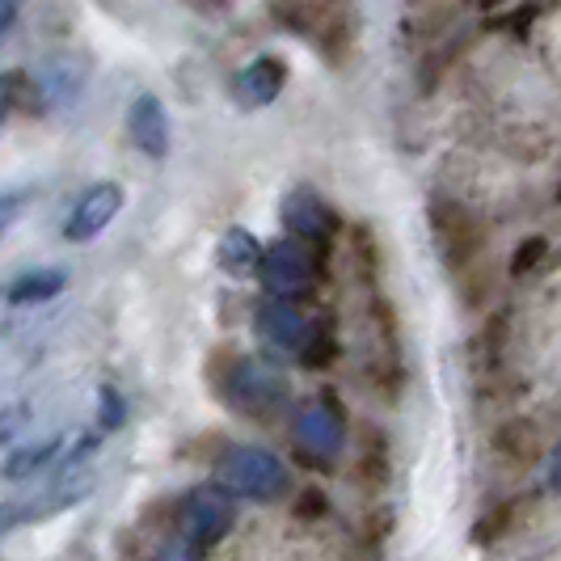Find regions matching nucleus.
<instances>
[{
	"label": "nucleus",
	"mask_w": 561,
	"mask_h": 561,
	"mask_svg": "<svg viewBox=\"0 0 561 561\" xmlns=\"http://www.w3.org/2000/svg\"><path fill=\"white\" fill-rule=\"evenodd\" d=\"M228 401L245 414H275L287 401V380L266 359H237L228 367Z\"/></svg>",
	"instance_id": "obj_3"
},
{
	"label": "nucleus",
	"mask_w": 561,
	"mask_h": 561,
	"mask_svg": "<svg viewBox=\"0 0 561 561\" xmlns=\"http://www.w3.org/2000/svg\"><path fill=\"white\" fill-rule=\"evenodd\" d=\"M84 77H89V68H84V59L77 56H51L43 68H38V89H43V102L47 106H72L77 102V93L84 89Z\"/></svg>",
	"instance_id": "obj_11"
},
{
	"label": "nucleus",
	"mask_w": 561,
	"mask_h": 561,
	"mask_svg": "<svg viewBox=\"0 0 561 561\" xmlns=\"http://www.w3.org/2000/svg\"><path fill=\"white\" fill-rule=\"evenodd\" d=\"M262 257H266V250H262V241L253 237L250 228H228L220 237V245H216V262L232 279H245L253 271H262Z\"/></svg>",
	"instance_id": "obj_12"
},
{
	"label": "nucleus",
	"mask_w": 561,
	"mask_h": 561,
	"mask_svg": "<svg viewBox=\"0 0 561 561\" xmlns=\"http://www.w3.org/2000/svg\"><path fill=\"white\" fill-rule=\"evenodd\" d=\"M549 485H553V490H561V444L549 451Z\"/></svg>",
	"instance_id": "obj_18"
},
{
	"label": "nucleus",
	"mask_w": 561,
	"mask_h": 561,
	"mask_svg": "<svg viewBox=\"0 0 561 561\" xmlns=\"http://www.w3.org/2000/svg\"><path fill=\"white\" fill-rule=\"evenodd\" d=\"M283 84H287L283 59L257 56L253 64L241 68V77H237V84H232V93H237V102H241L245 111H257V106H271V102L279 98Z\"/></svg>",
	"instance_id": "obj_10"
},
{
	"label": "nucleus",
	"mask_w": 561,
	"mask_h": 561,
	"mask_svg": "<svg viewBox=\"0 0 561 561\" xmlns=\"http://www.w3.org/2000/svg\"><path fill=\"white\" fill-rule=\"evenodd\" d=\"M545 253H549L545 237H528V241H519V245H515V253H511V275H528V271H533Z\"/></svg>",
	"instance_id": "obj_15"
},
{
	"label": "nucleus",
	"mask_w": 561,
	"mask_h": 561,
	"mask_svg": "<svg viewBox=\"0 0 561 561\" xmlns=\"http://www.w3.org/2000/svg\"><path fill=\"white\" fill-rule=\"evenodd\" d=\"M279 216H283V225H287V232L300 237V241H309V245H325L337 228L334 211L325 207V198L317 195V191H309V186L287 191Z\"/></svg>",
	"instance_id": "obj_6"
},
{
	"label": "nucleus",
	"mask_w": 561,
	"mask_h": 561,
	"mask_svg": "<svg viewBox=\"0 0 561 561\" xmlns=\"http://www.w3.org/2000/svg\"><path fill=\"white\" fill-rule=\"evenodd\" d=\"M98 401H102V419H98V426H102V431H114V426L123 422V397H118V389L106 385V389L98 393Z\"/></svg>",
	"instance_id": "obj_16"
},
{
	"label": "nucleus",
	"mask_w": 561,
	"mask_h": 561,
	"mask_svg": "<svg viewBox=\"0 0 561 561\" xmlns=\"http://www.w3.org/2000/svg\"><path fill=\"white\" fill-rule=\"evenodd\" d=\"M68 287V275L56 271V266H38V271H26L9 283V305H43Z\"/></svg>",
	"instance_id": "obj_13"
},
{
	"label": "nucleus",
	"mask_w": 561,
	"mask_h": 561,
	"mask_svg": "<svg viewBox=\"0 0 561 561\" xmlns=\"http://www.w3.org/2000/svg\"><path fill=\"white\" fill-rule=\"evenodd\" d=\"M127 136L140 148L144 157L152 161H165L169 157V114L165 106L152 98V93H140L127 111Z\"/></svg>",
	"instance_id": "obj_9"
},
{
	"label": "nucleus",
	"mask_w": 561,
	"mask_h": 561,
	"mask_svg": "<svg viewBox=\"0 0 561 561\" xmlns=\"http://www.w3.org/2000/svg\"><path fill=\"white\" fill-rule=\"evenodd\" d=\"M296 444L317 456V460H330L342 448V410L330 401H312L300 410L296 419Z\"/></svg>",
	"instance_id": "obj_8"
},
{
	"label": "nucleus",
	"mask_w": 561,
	"mask_h": 561,
	"mask_svg": "<svg viewBox=\"0 0 561 561\" xmlns=\"http://www.w3.org/2000/svg\"><path fill=\"white\" fill-rule=\"evenodd\" d=\"M64 435H47V439H34L26 448L9 451V465H4V478H26L34 469H43L47 460H64Z\"/></svg>",
	"instance_id": "obj_14"
},
{
	"label": "nucleus",
	"mask_w": 561,
	"mask_h": 561,
	"mask_svg": "<svg viewBox=\"0 0 561 561\" xmlns=\"http://www.w3.org/2000/svg\"><path fill=\"white\" fill-rule=\"evenodd\" d=\"M257 325H262V334L271 337L275 346L296 351V355H305L309 342L317 337V330H321V325L305 321V312L296 309L291 300H283V296H271V300L257 305Z\"/></svg>",
	"instance_id": "obj_7"
},
{
	"label": "nucleus",
	"mask_w": 561,
	"mask_h": 561,
	"mask_svg": "<svg viewBox=\"0 0 561 561\" xmlns=\"http://www.w3.org/2000/svg\"><path fill=\"white\" fill-rule=\"evenodd\" d=\"M481 9H494V4H499V0H478Z\"/></svg>",
	"instance_id": "obj_19"
},
{
	"label": "nucleus",
	"mask_w": 561,
	"mask_h": 561,
	"mask_svg": "<svg viewBox=\"0 0 561 561\" xmlns=\"http://www.w3.org/2000/svg\"><path fill=\"white\" fill-rule=\"evenodd\" d=\"M257 275H262V287H266L271 296L291 300V296L312 291V283L321 275V262H317V250H312L309 241L287 237V241L266 245V257H262V271H257Z\"/></svg>",
	"instance_id": "obj_2"
},
{
	"label": "nucleus",
	"mask_w": 561,
	"mask_h": 561,
	"mask_svg": "<svg viewBox=\"0 0 561 561\" xmlns=\"http://www.w3.org/2000/svg\"><path fill=\"white\" fill-rule=\"evenodd\" d=\"M232 524H237V506L216 485L186 490L182 503H178V528H182L186 540H195V545H216L220 536L232 533Z\"/></svg>",
	"instance_id": "obj_4"
},
{
	"label": "nucleus",
	"mask_w": 561,
	"mask_h": 561,
	"mask_svg": "<svg viewBox=\"0 0 561 561\" xmlns=\"http://www.w3.org/2000/svg\"><path fill=\"white\" fill-rule=\"evenodd\" d=\"M118 211H123V186H118V182H93V186L77 198V207H72V216H68V225H64V241L84 245V241L102 237V232L114 225Z\"/></svg>",
	"instance_id": "obj_5"
},
{
	"label": "nucleus",
	"mask_w": 561,
	"mask_h": 561,
	"mask_svg": "<svg viewBox=\"0 0 561 561\" xmlns=\"http://www.w3.org/2000/svg\"><path fill=\"white\" fill-rule=\"evenodd\" d=\"M18 13H22V0H0V30L4 34L18 26Z\"/></svg>",
	"instance_id": "obj_17"
},
{
	"label": "nucleus",
	"mask_w": 561,
	"mask_h": 561,
	"mask_svg": "<svg viewBox=\"0 0 561 561\" xmlns=\"http://www.w3.org/2000/svg\"><path fill=\"white\" fill-rule=\"evenodd\" d=\"M220 485L232 490V494H245V499H257V503H266V499H279L287 494V465H283L275 451L266 448H253V444H237V448H228L220 456Z\"/></svg>",
	"instance_id": "obj_1"
}]
</instances>
